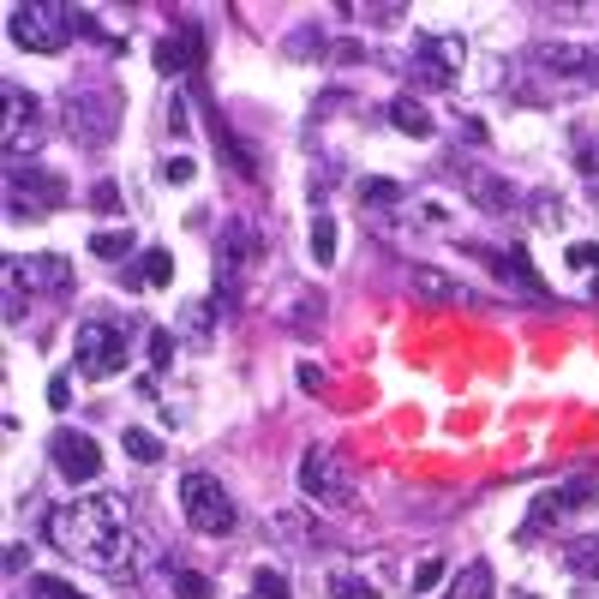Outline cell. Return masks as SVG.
<instances>
[{"instance_id":"obj_1","label":"cell","mask_w":599,"mask_h":599,"mask_svg":"<svg viewBox=\"0 0 599 599\" xmlns=\"http://www.w3.org/2000/svg\"><path fill=\"white\" fill-rule=\"evenodd\" d=\"M49 546L72 564L121 569L133 551V504L114 498V492H91V498L49 509Z\"/></svg>"},{"instance_id":"obj_2","label":"cell","mask_w":599,"mask_h":599,"mask_svg":"<svg viewBox=\"0 0 599 599\" xmlns=\"http://www.w3.org/2000/svg\"><path fill=\"white\" fill-rule=\"evenodd\" d=\"M7 31L31 54H61L79 31H91V12L66 7V0H19V7L7 12Z\"/></svg>"},{"instance_id":"obj_3","label":"cell","mask_w":599,"mask_h":599,"mask_svg":"<svg viewBox=\"0 0 599 599\" xmlns=\"http://www.w3.org/2000/svg\"><path fill=\"white\" fill-rule=\"evenodd\" d=\"M180 516H186V528H193V534L223 539V534H234L240 509H234V498H228L223 479L204 474V467H193V474H180Z\"/></svg>"},{"instance_id":"obj_4","label":"cell","mask_w":599,"mask_h":599,"mask_svg":"<svg viewBox=\"0 0 599 599\" xmlns=\"http://www.w3.org/2000/svg\"><path fill=\"white\" fill-rule=\"evenodd\" d=\"M61 114H66V133H72V138L91 144V151H102V144L114 138V126H121V96H114V91H96V84H84V91H66Z\"/></svg>"},{"instance_id":"obj_5","label":"cell","mask_w":599,"mask_h":599,"mask_svg":"<svg viewBox=\"0 0 599 599\" xmlns=\"http://www.w3.org/2000/svg\"><path fill=\"white\" fill-rule=\"evenodd\" d=\"M42 102L24 91V84H0V151L7 156H31V151H42Z\"/></svg>"},{"instance_id":"obj_6","label":"cell","mask_w":599,"mask_h":599,"mask_svg":"<svg viewBox=\"0 0 599 599\" xmlns=\"http://www.w3.org/2000/svg\"><path fill=\"white\" fill-rule=\"evenodd\" d=\"M126 330L121 324H109V318H84L79 335H72V360H79V372L84 378H114V372H126Z\"/></svg>"},{"instance_id":"obj_7","label":"cell","mask_w":599,"mask_h":599,"mask_svg":"<svg viewBox=\"0 0 599 599\" xmlns=\"http://www.w3.org/2000/svg\"><path fill=\"white\" fill-rule=\"evenodd\" d=\"M66 204V180L49 168H7V216L24 223V216H49Z\"/></svg>"},{"instance_id":"obj_8","label":"cell","mask_w":599,"mask_h":599,"mask_svg":"<svg viewBox=\"0 0 599 599\" xmlns=\"http://www.w3.org/2000/svg\"><path fill=\"white\" fill-rule=\"evenodd\" d=\"M300 492L312 504H324V509H348L354 504V479H348V467H342V456L335 450H324V444H312L300 456Z\"/></svg>"},{"instance_id":"obj_9","label":"cell","mask_w":599,"mask_h":599,"mask_svg":"<svg viewBox=\"0 0 599 599\" xmlns=\"http://www.w3.org/2000/svg\"><path fill=\"white\" fill-rule=\"evenodd\" d=\"M462 37H450V31H432V37H420L414 42V61H407V79L414 84H426V91H456V79H462Z\"/></svg>"},{"instance_id":"obj_10","label":"cell","mask_w":599,"mask_h":599,"mask_svg":"<svg viewBox=\"0 0 599 599\" xmlns=\"http://www.w3.org/2000/svg\"><path fill=\"white\" fill-rule=\"evenodd\" d=\"M534 61L551 72V79H576V84H593L599 79V42H576V37H546L534 49Z\"/></svg>"},{"instance_id":"obj_11","label":"cell","mask_w":599,"mask_h":599,"mask_svg":"<svg viewBox=\"0 0 599 599\" xmlns=\"http://www.w3.org/2000/svg\"><path fill=\"white\" fill-rule=\"evenodd\" d=\"M49 462H54V474H61V479L84 486V479L102 474V444H96V437H84L79 426H61L49 437Z\"/></svg>"},{"instance_id":"obj_12","label":"cell","mask_w":599,"mask_h":599,"mask_svg":"<svg viewBox=\"0 0 599 599\" xmlns=\"http://www.w3.org/2000/svg\"><path fill=\"white\" fill-rule=\"evenodd\" d=\"M599 492V479H569V486H551V492H539L534 509H528V528H521V539H534V534H546V528H558V521L569 516V509H581Z\"/></svg>"},{"instance_id":"obj_13","label":"cell","mask_w":599,"mask_h":599,"mask_svg":"<svg viewBox=\"0 0 599 599\" xmlns=\"http://www.w3.org/2000/svg\"><path fill=\"white\" fill-rule=\"evenodd\" d=\"M7 288L24 295V288H42V295H66L72 276H66V258L42 252V258H7Z\"/></svg>"},{"instance_id":"obj_14","label":"cell","mask_w":599,"mask_h":599,"mask_svg":"<svg viewBox=\"0 0 599 599\" xmlns=\"http://www.w3.org/2000/svg\"><path fill=\"white\" fill-rule=\"evenodd\" d=\"M258 252H265L258 228H252V223H228V228H223V240H216V276H223V288L234 282V276L252 270V258H258Z\"/></svg>"},{"instance_id":"obj_15","label":"cell","mask_w":599,"mask_h":599,"mask_svg":"<svg viewBox=\"0 0 599 599\" xmlns=\"http://www.w3.org/2000/svg\"><path fill=\"white\" fill-rule=\"evenodd\" d=\"M462 193L474 198L486 216H509V210H516V186H509L504 174H492V168H467L462 174Z\"/></svg>"},{"instance_id":"obj_16","label":"cell","mask_w":599,"mask_h":599,"mask_svg":"<svg viewBox=\"0 0 599 599\" xmlns=\"http://www.w3.org/2000/svg\"><path fill=\"white\" fill-rule=\"evenodd\" d=\"M198 54H204L198 31H193V24H180V31H163V37H156V54H151V61H156V72H168V79H174V72L198 66Z\"/></svg>"},{"instance_id":"obj_17","label":"cell","mask_w":599,"mask_h":599,"mask_svg":"<svg viewBox=\"0 0 599 599\" xmlns=\"http://www.w3.org/2000/svg\"><path fill=\"white\" fill-rule=\"evenodd\" d=\"M324 593L330 599H384V588H378L372 576H360V569H330Z\"/></svg>"},{"instance_id":"obj_18","label":"cell","mask_w":599,"mask_h":599,"mask_svg":"<svg viewBox=\"0 0 599 599\" xmlns=\"http://www.w3.org/2000/svg\"><path fill=\"white\" fill-rule=\"evenodd\" d=\"M390 121H396L407 138H432V114H426V102H420V96H396V102H390Z\"/></svg>"},{"instance_id":"obj_19","label":"cell","mask_w":599,"mask_h":599,"mask_svg":"<svg viewBox=\"0 0 599 599\" xmlns=\"http://www.w3.org/2000/svg\"><path fill=\"white\" fill-rule=\"evenodd\" d=\"M564 569H569V576H581V581H599V534L569 539V546H564Z\"/></svg>"},{"instance_id":"obj_20","label":"cell","mask_w":599,"mask_h":599,"mask_svg":"<svg viewBox=\"0 0 599 599\" xmlns=\"http://www.w3.org/2000/svg\"><path fill=\"white\" fill-rule=\"evenodd\" d=\"M168 276H174V258L163 252V246H151V252L138 258V276L126 270V288H133V282L138 288H168Z\"/></svg>"},{"instance_id":"obj_21","label":"cell","mask_w":599,"mask_h":599,"mask_svg":"<svg viewBox=\"0 0 599 599\" xmlns=\"http://www.w3.org/2000/svg\"><path fill=\"white\" fill-rule=\"evenodd\" d=\"M450 599H492V569L486 564H467L462 576H456V593Z\"/></svg>"},{"instance_id":"obj_22","label":"cell","mask_w":599,"mask_h":599,"mask_svg":"<svg viewBox=\"0 0 599 599\" xmlns=\"http://www.w3.org/2000/svg\"><path fill=\"white\" fill-rule=\"evenodd\" d=\"M121 444H126V456H133V462H163V437L144 432V426H126Z\"/></svg>"},{"instance_id":"obj_23","label":"cell","mask_w":599,"mask_h":599,"mask_svg":"<svg viewBox=\"0 0 599 599\" xmlns=\"http://www.w3.org/2000/svg\"><path fill=\"white\" fill-rule=\"evenodd\" d=\"M407 282H414V295H437V300H456L462 288L444 282V270H407Z\"/></svg>"},{"instance_id":"obj_24","label":"cell","mask_w":599,"mask_h":599,"mask_svg":"<svg viewBox=\"0 0 599 599\" xmlns=\"http://www.w3.org/2000/svg\"><path fill=\"white\" fill-rule=\"evenodd\" d=\"M91 252L96 258H126V252H133V228H102L91 240Z\"/></svg>"},{"instance_id":"obj_25","label":"cell","mask_w":599,"mask_h":599,"mask_svg":"<svg viewBox=\"0 0 599 599\" xmlns=\"http://www.w3.org/2000/svg\"><path fill=\"white\" fill-rule=\"evenodd\" d=\"M312 258H318V265H335V223H330V216H318V223H312Z\"/></svg>"},{"instance_id":"obj_26","label":"cell","mask_w":599,"mask_h":599,"mask_svg":"<svg viewBox=\"0 0 599 599\" xmlns=\"http://www.w3.org/2000/svg\"><path fill=\"white\" fill-rule=\"evenodd\" d=\"M270 534H282V539H312L318 528L300 516V509H276V521H270Z\"/></svg>"},{"instance_id":"obj_27","label":"cell","mask_w":599,"mask_h":599,"mask_svg":"<svg viewBox=\"0 0 599 599\" xmlns=\"http://www.w3.org/2000/svg\"><path fill=\"white\" fill-rule=\"evenodd\" d=\"M174 593L180 599H216L210 576H198V569H174Z\"/></svg>"},{"instance_id":"obj_28","label":"cell","mask_w":599,"mask_h":599,"mask_svg":"<svg viewBox=\"0 0 599 599\" xmlns=\"http://www.w3.org/2000/svg\"><path fill=\"white\" fill-rule=\"evenodd\" d=\"M396 198H402L396 180H360V204H366V210H384V204H396Z\"/></svg>"},{"instance_id":"obj_29","label":"cell","mask_w":599,"mask_h":599,"mask_svg":"<svg viewBox=\"0 0 599 599\" xmlns=\"http://www.w3.org/2000/svg\"><path fill=\"white\" fill-rule=\"evenodd\" d=\"M186 335H193V348L210 342V300H193V306H186Z\"/></svg>"},{"instance_id":"obj_30","label":"cell","mask_w":599,"mask_h":599,"mask_svg":"<svg viewBox=\"0 0 599 599\" xmlns=\"http://www.w3.org/2000/svg\"><path fill=\"white\" fill-rule=\"evenodd\" d=\"M31 599H91V593H79L72 581H61V576H37L31 581Z\"/></svg>"},{"instance_id":"obj_31","label":"cell","mask_w":599,"mask_h":599,"mask_svg":"<svg viewBox=\"0 0 599 599\" xmlns=\"http://www.w3.org/2000/svg\"><path fill=\"white\" fill-rule=\"evenodd\" d=\"M252 599H288V576H282V569H258V576H252Z\"/></svg>"},{"instance_id":"obj_32","label":"cell","mask_w":599,"mask_h":599,"mask_svg":"<svg viewBox=\"0 0 599 599\" xmlns=\"http://www.w3.org/2000/svg\"><path fill=\"white\" fill-rule=\"evenodd\" d=\"M444 576H450V564H444V558H420V564H414V593H432Z\"/></svg>"},{"instance_id":"obj_33","label":"cell","mask_w":599,"mask_h":599,"mask_svg":"<svg viewBox=\"0 0 599 599\" xmlns=\"http://www.w3.org/2000/svg\"><path fill=\"white\" fill-rule=\"evenodd\" d=\"M569 265H576V270H593V295H599V246H569Z\"/></svg>"},{"instance_id":"obj_34","label":"cell","mask_w":599,"mask_h":599,"mask_svg":"<svg viewBox=\"0 0 599 599\" xmlns=\"http://www.w3.org/2000/svg\"><path fill=\"white\" fill-rule=\"evenodd\" d=\"M193 174H198L193 156H168V163H163V180H168V186H186Z\"/></svg>"},{"instance_id":"obj_35","label":"cell","mask_w":599,"mask_h":599,"mask_svg":"<svg viewBox=\"0 0 599 599\" xmlns=\"http://www.w3.org/2000/svg\"><path fill=\"white\" fill-rule=\"evenodd\" d=\"M168 360H174V335L168 330H151V366L168 372Z\"/></svg>"},{"instance_id":"obj_36","label":"cell","mask_w":599,"mask_h":599,"mask_svg":"<svg viewBox=\"0 0 599 599\" xmlns=\"http://www.w3.org/2000/svg\"><path fill=\"white\" fill-rule=\"evenodd\" d=\"M576 163L588 168V174H599V133H588V138L576 144Z\"/></svg>"},{"instance_id":"obj_37","label":"cell","mask_w":599,"mask_h":599,"mask_svg":"<svg viewBox=\"0 0 599 599\" xmlns=\"http://www.w3.org/2000/svg\"><path fill=\"white\" fill-rule=\"evenodd\" d=\"M348 12H366L372 24H396L402 12H407V7H396V0H390V7H348Z\"/></svg>"},{"instance_id":"obj_38","label":"cell","mask_w":599,"mask_h":599,"mask_svg":"<svg viewBox=\"0 0 599 599\" xmlns=\"http://www.w3.org/2000/svg\"><path fill=\"white\" fill-rule=\"evenodd\" d=\"M72 402V384H66V378H54V384H49V407H66Z\"/></svg>"},{"instance_id":"obj_39","label":"cell","mask_w":599,"mask_h":599,"mask_svg":"<svg viewBox=\"0 0 599 599\" xmlns=\"http://www.w3.org/2000/svg\"><path fill=\"white\" fill-rule=\"evenodd\" d=\"M114 204H121V186L102 180V186H96V210H114Z\"/></svg>"},{"instance_id":"obj_40","label":"cell","mask_w":599,"mask_h":599,"mask_svg":"<svg viewBox=\"0 0 599 599\" xmlns=\"http://www.w3.org/2000/svg\"><path fill=\"white\" fill-rule=\"evenodd\" d=\"M300 390H324V372H318L312 360H306V366H300Z\"/></svg>"}]
</instances>
